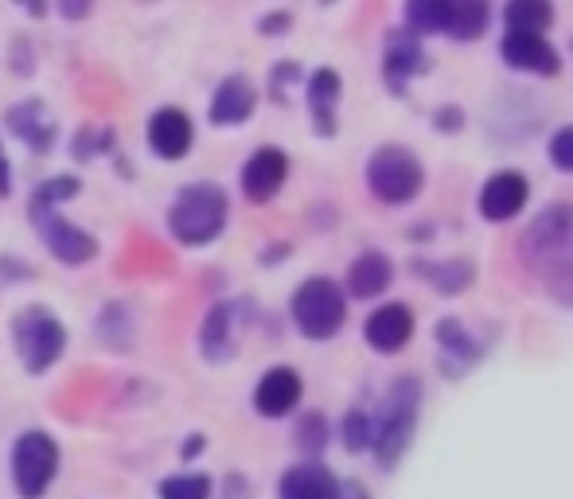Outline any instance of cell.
I'll return each instance as SVG.
<instances>
[{
  "label": "cell",
  "mask_w": 573,
  "mask_h": 499,
  "mask_svg": "<svg viewBox=\"0 0 573 499\" xmlns=\"http://www.w3.org/2000/svg\"><path fill=\"white\" fill-rule=\"evenodd\" d=\"M79 188L82 183L74 180V176H51V180H43L40 188L32 191V199H28L32 227L40 230L43 246H48L51 255L67 266H82L98 255V238L87 234V230H79L74 222H67L63 214H59V203L79 196Z\"/></svg>",
  "instance_id": "cell-1"
},
{
  "label": "cell",
  "mask_w": 573,
  "mask_h": 499,
  "mask_svg": "<svg viewBox=\"0 0 573 499\" xmlns=\"http://www.w3.org/2000/svg\"><path fill=\"white\" fill-rule=\"evenodd\" d=\"M281 499H340V483L332 480V472L320 465H301V468H289L281 476Z\"/></svg>",
  "instance_id": "cell-18"
},
{
  "label": "cell",
  "mask_w": 573,
  "mask_h": 499,
  "mask_svg": "<svg viewBox=\"0 0 573 499\" xmlns=\"http://www.w3.org/2000/svg\"><path fill=\"white\" fill-rule=\"evenodd\" d=\"M523 258L531 270L562 281L573 278V203H554L523 234Z\"/></svg>",
  "instance_id": "cell-2"
},
{
  "label": "cell",
  "mask_w": 573,
  "mask_h": 499,
  "mask_svg": "<svg viewBox=\"0 0 573 499\" xmlns=\"http://www.w3.org/2000/svg\"><path fill=\"white\" fill-rule=\"evenodd\" d=\"M105 144H110V133H105V129H82L79 141H74V157L90 160L94 152H102Z\"/></svg>",
  "instance_id": "cell-27"
},
{
  "label": "cell",
  "mask_w": 573,
  "mask_h": 499,
  "mask_svg": "<svg viewBox=\"0 0 573 499\" xmlns=\"http://www.w3.org/2000/svg\"><path fill=\"white\" fill-rule=\"evenodd\" d=\"M195 141V129H191V118L183 110H157L149 118V149L164 160H180L183 152Z\"/></svg>",
  "instance_id": "cell-11"
},
{
  "label": "cell",
  "mask_w": 573,
  "mask_h": 499,
  "mask_svg": "<svg viewBox=\"0 0 573 499\" xmlns=\"http://www.w3.org/2000/svg\"><path fill=\"white\" fill-rule=\"evenodd\" d=\"M59 472V445L43 429H28L20 433L17 449H12V483L24 499H40L51 488Z\"/></svg>",
  "instance_id": "cell-6"
},
{
  "label": "cell",
  "mask_w": 573,
  "mask_h": 499,
  "mask_svg": "<svg viewBox=\"0 0 573 499\" xmlns=\"http://www.w3.org/2000/svg\"><path fill=\"white\" fill-rule=\"evenodd\" d=\"M9 191H12V168L4 160V149H0V196H9Z\"/></svg>",
  "instance_id": "cell-30"
},
{
  "label": "cell",
  "mask_w": 573,
  "mask_h": 499,
  "mask_svg": "<svg viewBox=\"0 0 573 499\" xmlns=\"http://www.w3.org/2000/svg\"><path fill=\"white\" fill-rule=\"evenodd\" d=\"M227 227V191L215 183H191L168 207V230L183 246H203L219 238Z\"/></svg>",
  "instance_id": "cell-3"
},
{
  "label": "cell",
  "mask_w": 573,
  "mask_h": 499,
  "mask_svg": "<svg viewBox=\"0 0 573 499\" xmlns=\"http://www.w3.org/2000/svg\"><path fill=\"white\" fill-rule=\"evenodd\" d=\"M12 340L32 375H43L67 348V328L48 309H24L12 320Z\"/></svg>",
  "instance_id": "cell-5"
},
{
  "label": "cell",
  "mask_w": 573,
  "mask_h": 499,
  "mask_svg": "<svg viewBox=\"0 0 573 499\" xmlns=\"http://www.w3.org/2000/svg\"><path fill=\"white\" fill-rule=\"evenodd\" d=\"M425 67V56L422 48H418L414 32H394L391 40H386V82H391L394 90L406 87V79L414 71H422Z\"/></svg>",
  "instance_id": "cell-19"
},
{
  "label": "cell",
  "mask_w": 573,
  "mask_h": 499,
  "mask_svg": "<svg viewBox=\"0 0 573 499\" xmlns=\"http://www.w3.org/2000/svg\"><path fill=\"white\" fill-rule=\"evenodd\" d=\"M285 176H289L285 152L258 149L254 157L247 160V168H242V191H247V199H254V203H265V199H273L281 191Z\"/></svg>",
  "instance_id": "cell-10"
},
{
  "label": "cell",
  "mask_w": 573,
  "mask_h": 499,
  "mask_svg": "<svg viewBox=\"0 0 573 499\" xmlns=\"http://www.w3.org/2000/svg\"><path fill=\"white\" fill-rule=\"evenodd\" d=\"M160 499H211V480L200 472L168 476V480L160 483Z\"/></svg>",
  "instance_id": "cell-24"
},
{
  "label": "cell",
  "mask_w": 573,
  "mask_h": 499,
  "mask_svg": "<svg viewBox=\"0 0 573 499\" xmlns=\"http://www.w3.org/2000/svg\"><path fill=\"white\" fill-rule=\"evenodd\" d=\"M296 402H301V375H296L293 367H273V371L262 375V382H258L254 390L258 413H265V418H285Z\"/></svg>",
  "instance_id": "cell-12"
},
{
  "label": "cell",
  "mask_w": 573,
  "mask_h": 499,
  "mask_svg": "<svg viewBox=\"0 0 573 499\" xmlns=\"http://www.w3.org/2000/svg\"><path fill=\"white\" fill-rule=\"evenodd\" d=\"M200 449H203V441H200V437H195V441L183 445V457H191V452H200Z\"/></svg>",
  "instance_id": "cell-33"
},
{
  "label": "cell",
  "mask_w": 573,
  "mask_h": 499,
  "mask_svg": "<svg viewBox=\"0 0 573 499\" xmlns=\"http://www.w3.org/2000/svg\"><path fill=\"white\" fill-rule=\"evenodd\" d=\"M348 286L355 297H379L382 289L391 286V258L379 255V250H366L363 258L351 262Z\"/></svg>",
  "instance_id": "cell-20"
},
{
  "label": "cell",
  "mask_w": 573,
  "mask_h": 499,
  "mask_svg": "<svg viewBox=\"0 0 573 499\" xmlns=\"http://www.w3.org/2000/svg\"><path fill=\"white\" fill-rule=\"evenodd\" d=\"M254 87H250V79H242V74H234V79H227L223 87L215 90V98H211V121L215 126H239V121H247L250 113H254Z\"/></svg>",
  "instance_id": "cell-17"
},
{
  "label": "cell",
  "mask_w": 573,
  "mask_h": 499,
  "mask_svg": "<svg viewBox=\"0 0 573 499\" xmlns=\"http://www.w3.org/2000/svg\"><path fill=\"white\" fill-rule=\"evenodd\" d=\"M278 28H289V17H285V12H278V17H265V20H262V32H265V36H278Z\"/></svg>",
  "instance_id": "cell-31"
},
{
  "label": "cell",
  "mask_w": 573,
  "mask_h": 499,
  "mask_svg": "<svg viewBox=\"0 0 573 499\" xmlns=\"http://www.w3.org/2000/svg\"><path fill=\"white\" fill-rule=\"evenodd\" d=\"M418 273H425V278H438V289H445V293H453V289H464L472 278V266H433V262H418Z\"/></svg>",
  "instance_id": "cell-25"
},
{
  "label": "cell",
  "mask_w": 573,
  "mask_h": 499,
  "mask_svg": "<svg viewBox=\"0 0 573 499\" xmlns=\"http://www.w3.org/2000/svg\"><path fill=\"white\" fill-rule=\"evenodd\" d=\"M4 121H9V129L20 137V141L28 144V149L48 152L51 144H56V133H59V129H56V121H51L48 106L36 102V98H28V102L12 106V110L4 113Z\"/></svg>",
  "instance_id": "cell-13"
},
{
  "label": "cell",
  "mask_w": 573,
  "mask_h": 499,
  "mask_svg": "<svg viewBox=\"0 0 573 499\" xmlns=\"http://www.w3.org/2000/svg\"><path fill=\"white\" fill-rule=\"evenodd\" d=\"M335 102H340V74L335 71H316L309 82V110L320 133H335Z\"/></svg>",
  "instance_id": "cell-21"
},
{
  "label": "cell",
  "mask_w": 573,
  "mask_h": 499,
  "mask_svg": "<svg viewBox=\"0 0 573 499\" xmlns=\"http://www.w3.org/2000/svg\"><path fill=\"white\" fill-rule=\"evenodd\" d=\"M503 59L511 67H523L534 74H554L557 71V56L542 36H526V32H507L503 36Z\"/></svg>",
  "instance_id": "cell-16"
},
{
  "label": "cell",
  "mask_w": 573,
  "mask_h": 499,
  "mask_svg": "<svg viewBox=\"0 0 573 499\" xmlns=\"http://www.w3.org/2000/svg\"><path fill=\"white\" fill-rule=\"evenodd\" d=\"M550 157H554L557 168L573 172V129H562V133H554V141H550Z\"/></svg>",
  "instance_id": "cell-28"
},
{
  "label": "cell",
  "mask_w": 573,
  "mask_h": 499,
  "mask_svg": "<svg viewBox=\"0 0 573 499\" xmlns=\"http://www.w3.org/2000/svg\"><path fill=\"white\" fill-rule=\"evenodd\" d=\"M200 343H203V356L215 359V363L227 356V343H231V305H215V309L208 312Z\"/></svg>",
  "instance_id": "cell-22"
},
{
  "label": "cell",
  "mask_w": 573,
  "mask_h": 499,
  "mask_svg": "<svg viewBox=\"0 0 573 499\" xmlns=\"http://www.w3.org/2000/svg\"><path fill=\"white\" fill-rule=\"evenodd\" d=\"M366 183L382 203H410L422 188V164L406 149H379L366 164Z\"/></svg>",
  "instance_id": "cell-9"
},
{
  "label": "cell",
  "mask_w": 573,
  "mask_h": 499,
  "mask_svg": "<svg viewBox=\"0 0 573 499\" xmlns=\"http://www.w3.org/2000/svg\"><path fill=\"white\" fill-rule=\"evenodd\" d=\"M418 421V382L414 379H399L391 390V402H386V413L374 426V452H379V465L391 468L394 460L402 457L410 433H414Z\"/></svg>",
  "instance_id": "cell-7"
},
{
  "label": "cell",
  "mask_w": 573,
  "mask_h": 499,
  "mask_svg": "<svg viewBox=\"0 0 573 499\" xmlns=\"http://www.w3.org/2000/svg\"><path fill=\"white\" fill-rule=\"evenodd\" d=\"M87 12H90V4H63V17L79 20V17H87Z\"/></svg>",
  "instance_id": "cell-32"
},
{
  "label": "cell",
  "mask_w": 573,
  "mask_h": 499,
  "mask_svg": "<svg viewBox=\"0 0 573 499\" xmlns=\"http://www.w3.org/2000/svg\"><path fill=\"white\" fill-rule=\"evenodd\" d=\"M414 32H445L461 40H476L487 24V4L480 0H414L406 9Z\"/></svg>",
  "instance_id": "cell-4"
},
{
  "label": "cell",
  "mask_w": 573,
  "mask_h": 499,
  "mask_svg": "<svg viewBox=\"0 0 573 499\" xmlns=\"http://www.w3.org/2000/svg\"><path fill=\"white\" fill-rule=\"evenodd\" d=\"M414 336V317L406 305H382L379 312H371L366 320V343L374 351H399L406 348V340Z\"/></svg>",
  "instance_id": "cell-15"
},
{
  "label": "cell",
  "mask_w": 573,
  "mask_h": 499,
  "mask_svg": "<svg viewBox=\"0 0 573 499\" xmlns=\"http://www.w3.org/2000/svg\"><path fill=\"white\" fill-rule=\"evenodd\" d=\"M374 441V426H371V418H366L363 410H351L348 413V421H343V445L348 449H363V445H371Z\"/></svg>",
  "instance_id": "cell-26"
},
{
  "label": "cell",
  "mask_w": 573,
  "mask_h": 499,
  "mask_svg": "<svg viewBox=\"0 0 573 499\" xmlns=\"http://www.w3.org/2000/svg\"><path fill=\"white\" fill-rule=\"evenodd\" d=\"M296 437H301V449H309V452L324 449V418H304L301 429H296Z\"/></svg>",
  "instance_id": "cell-29"
},
{
  "label": "cell",
  "mask_w": 573,
  "mask_h": 499,
  "mask_svg": "<svg viewBox=\"0 0 573 499\" xmlns=\"http://www.w3.org/2000/svg\"><path fill=\"white\" fill-rule=\"evenodd\" d=\"M526 203V180L519 172H495L480 191V214L492 222H503L519 214Z\"/></svg>",
  "instance_id": "cell-14"
},
{
  "label": "cell",
  "mask_w": 573,
  "mask_h": 499,
  "mask_svg": "<svg viewBox=\"0 0 573 499\" xmlns=\"http://www.w3.org/2000/svg\"><path fill=\"white\" fill-rule=\"evenodd\" d=\"M507 32H526V36H539L542 28L554 20V12H550V4H542V0H515V4H507Z\"/></svg>",
  "instance_id": "cell-23"
},
{
  "label": "cell",
  "mask_w": 573,
  "mask_h": 499,
  "mask_svg": "<svg viewBox=\"0 0 573 499\" xmlns=\"http://www.w3.org/2000/svg\"><path fill=\"white\" fill-rule=\"evenodd\" d=\"M343 312H348L343 309V293L328 278L304 281L293 297V320L309 340H328V336L340 332Z\"/></svg>",
  "instance_id": "cell-8"
}]
</instances>
